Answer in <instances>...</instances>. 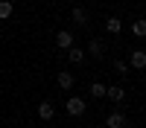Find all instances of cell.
Masks as SVG:
<instances>
[{"instance_id":"obj_8","label":"cell","mask_w":146,"mask_h":128,"mask_svg":"<svg viewBox=\"0 0 146 128\" xmlns=\"http://www.w3.org/2000/svg\"><path fill=\"white\" fill-rule=\"evenodd\" d=\"M38 116H41L44 122H50L53 116H56V108H53L50 102H41V105H38Z\"/></svg>"},{"instance_id":"obj_5","label":"cell","mask_w":146,"mask_h":128,"mask_svg":"<svg viewBox=\"0 0 146 128\" xmlns=\"http://www.w3.org/2000/svg\"><path fill=\"white\" fill-rule=\"evenodd\" d=\"M88 53H91V58H102V55H105V44H102L100 38H94V41L88 44Z\"/></svg>"},{"instance_id":"obj_14","label":"cell","mask_w":146,"mask_h":128,"mask_svg":"<svg viewBox=\"0 0 146 128\" xmlns=\"http://www.w3.org/2000/svg\"><path fill=\"white\" fill-rule=\"evenodd\" d=\"M131 32H135L137 38H146V20H135L131 23Z\"/></svg>"},{"instance_id":"obj_16","label":"cell","mask_w":146,"mask_h":128,"mask_svg":"<svg viewBox=\"0 0 146 128\" xmlns=\"http://www.w3.org/2000/svg\"><path fill=\"white\" fill-rule=\"evenodd\" d=\"M143 70H146V67H143Z\"/></svg>"},{"instance_id":"obj_1","label":"cell","mask_w":146,"mask_h":128,"mask_svg":"<svg viewBox=\"0 0 146 128\" xmlns=\"http://www.w3.org/2000/svg\"><path fill=\"white\" fill-rule=\"evenodd\" d=\"M85 108H88V105H85L82 96H70V99H67V114H70V116H82Z\"/></svg>"},{"instance_id":"obj_13","label":"cell","mask_w":146,"mask_h":128,"mask_svg":"<svg viewBox=\"0 0 146 128\" xmlns=\"http://www.w3.org/2000/svg\"><path fill=\"white\" fill-rule=\"evenodd\" d=\"M91 96L94 99H102L105 96V85H102V81H94V85H91Z\"/></svg>"},{"instance_id":"obj_3","label":"cell","mask_w":146,"mask_h":128,"mask_svg":"<svg viewBox=\"0 0 146 128\" xmlns=\"http://www.w3.org/2000/svg\"><path fill=\"white\" fill-rule=\"evenodd\" d=\"M105 125H108V128H126V114H120V111H114V114H108V119H105Z\"/></svg>"},{"instance_id":"obj_4","label":"cell","mask_w":146,"mask_h":128,"mask_svg":"<svg viewBox=\"0 0 146 128\" xmlns=\"http://www.w3.org/2000/svg\"><path fill=\"white\" fill-rule=\"evenodd\" d=\"M56 44L62 47V50H70V47H73V32H67V29H58V35H56Z\"/></svg>"},{"instance_id":"obj_15","label":"cell","mask_w":146,"mask_h":128,"mask_svg":"<svg viewBox=\"0 0 146 128\" xmlns=\"http://www.w3.org/2000/svg\"><path fill=\"white\" fill-rule=\"evenodd\" d=\"M114 70H117V73H129V64L126 61H114Z\"/></svg>"},{"instance_id":"obj_11","label":"cell","mask_w":146,"mask_h":128,"mask_svg":"<svg viewBox=\"0 0 146 128\" xmlns=\"http://www.w3.org/2000/svg\"><path fill=\"white\" fill-rule=\"evenodd\" d=\"M12 12H15V6H12L9 0H0V20H6V18H12Z\"/></svg>"},{"instance_id":"obj_7","label":"cell","mask_w":146,"mask_h":128,"mask_svg":"<svg viewBox=\"0 0 146 128\" xmlns=\"http://www.w3.org/2000/svg\"><path fill=\"white\" fill-rule=\"evenodd\" d=\"M105 96L111 99V102H123V96H126V90L120 87V85H111V87H105Z\"/></svg>"},{"instance_id":"obj_9","label":"cell","mask_w":146,"mask_h":128,"mask_svg":"<svg viewBox=\"0 0 146 128\" xmlns=\"http://www.w3.org/2000/svg\"><path fill=\"white\" fill-rule=\"evenodd\" d=\"M67 58H70L73 64H82V61H85V50H82V47H70V50H67Z\"/></svg>"},{"instance_id":"obj_12","label":"cell","mask_w":146,"mask_h":128,"mask_svg":"<svg viewBox=\"0 0 146 128\" xmlns=\"http://www.w3.org/2000/svg\"><path fill=\"white\" fill-rule=\"evenodd\" d=\"M105 29L111 32V35H117L120 29H123V23H120V18H108V20H105Z\"/></svg>"},{"instance_id":"obj_2","label":"cell","mask_w":146,"mask_h":128,"mask_svg":"<svg viewBox=\"0 0 146 128\" xmlns=\"http://www.w3.org/2000/svg\"><path fill=\"white\" fill-rule=\"evenodd\" d=\"M129 64L135 67V70H143V67H146V53H143V50H131V55H129Z\"/></svg>"},{"instance_id":"obj_6","label":"cell","mask_w":146,"mask_h":128,"mask_svg":"<svg viewBox=\"0 0 146 128\" xmlns=\"http://www.w3.org/2000/svg\"><path fill=\"white\" fill-rule=\"evenodd\" d=\"M73 23H76V26H85V23H88V9L85 6H73Z\"/></svg>"},{"instance_id":"obj_10","label":"cell","mask_w":146,"mask_h":128,"mask_svg":"<svg viewBox=\"0 0 146 128\" xmlns=\"http://www.w3.org/2000/svg\"><path fill=\"white\" fill-rule=\"evenodd\" d=\"M56 81H58V87H62V90H70V87H73V76H70V73H58Z\"/></svg>"}]
</instances>
